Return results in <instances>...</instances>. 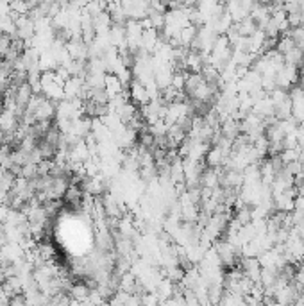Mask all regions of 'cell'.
I'll return each instance as SVG.
<instances>
[{"label": "cell", "mask_w": 304, "mask_h": 306, "mask_svg": "<svg viewBox=\"0 0 304 306\" xmlns=\"http://www.w3.org/2000/svg\"><path fill=\"white\" fill-rule=\"evenodd\" d=\"M238 268H240L242 276L247 278L251 283H254V285L260 283V278H262V265H260L258 258H240Z\"/></svg>", "instance_id": "obj_1"}, {"label": "cell", "mask_w": 304, "mask_h": 306, "mask_svg": "<svg viewBox=\"0 0 304 306\" xmlns=\"http://www.w3.org/2000/svg\"><path fill=\"white\" fill-rule=\"evenodd\" d=\"M297 81H299V70L294 66H288L285 64L278 74H276V86L279 90H290L294 86H297Z\"/></svg>", "instance_id": "obj_2"}, {"label": "cell", "mask_w": 304, "mask_h": 306, "mask_svg": "<svg viewBox=\"0 0 304 306\" xmlns=\"http://www.w3.org/2000/svg\"><path fill=\"white\" fill-rule=\"evenodd\" d=\"M129 100L133 102L136 108H143L150 102L149 94H147L145 84H142L140 81L133 79V82L129 84Z\"/></svg>", "instance_id": "obj_3"}, {"label": "cell", "mask_w": 304, "mask_h": 306, "mask_svg": "<svg viewBox=\"0 0 304 306\" xmlns=\"http://www.w3.org/2000/svg\"><path fill=\"white\" fill-rule=\"evenodd\" d=\"M283 60H285V64L294 66V68H297V70H299V68L303 66V63H304V50H301L299 47L292 48L288 54L283 56Z\"/></svg>", "instance_id": "obj_4"}, {"label": "cell", "mask_w": 304, "mask_h": 306, "mask_svg": "<svg viewBox=\"0 0 304 306\" xmlns=\"http://www.w3.org/2000/svg\"><path fill=\"white\" fill-rule=\"evenodd\" d=\"M292 48H296V43H294V40H292L288 34H283V36L278 40V43H276V50H278L281 56L288 54Z\"/></svg>", "instance_id": "obj_5"}, {"label": "cell", "mask_w": 304, "mask_h": 306, "mask_svg": "<svg viewBox=\"0 0 304 306\" xmlns=\"http://www.w3.org/2000/svg\"><path fill=\"white\" fill-rule=\"evenodd\" d=\"M9 306H27V298L25 294H16L9 299Z\"/></svg>", "instance_id": "obj_6"}]
</instances>
